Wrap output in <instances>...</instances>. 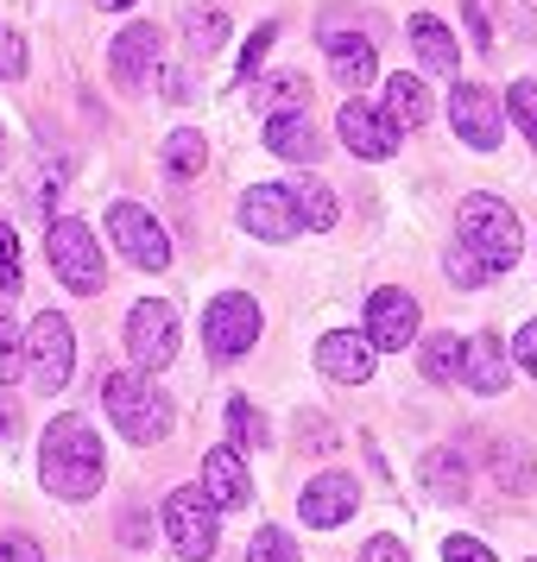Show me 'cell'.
I'll return each mask as SVG.
<instances>
[{
	"mask_svg": "<svg viewBox=\"0 0 537 562\" xmlns=\"http://www.w3.org/2000/svg\"><path fill=\"white\" fill-rule=\"evenodd\" d=\"M108 474V456H102V436L89 430L82 417H52V430L38 442V481L52 486L57 499H89Z\"/></svg>",
	"mask_w": 537,
	"mask_h": 562,
	"instance_id": "1",
	"label": "cell"
},
{
	"mask_svg": "<svg viewBox=\"0 0 537 562\" xmlns=\"http://www.w3.org/2000/svg\"><path fill=\"white\" fill-rule=\"evenodd\" d=\"M456 222H461V247L486 266V279L518 266V254H525V234H518V215H512L500 196H486V190H481V196H468Z\"/></svg>",
	"mask_w": 537,
	"mask_h": 562,
	"instance_id": "2",
	"label": "cell"
},
{
	"mask_svg": "<svg viewBox=\"0 0 537 562\" xmlns=\"http://www.w3.org/2000/svg\"><path fill=\"white\" fill-rule=\"evenodd\" d=\"M102 405L127 442H165L171 430V405L146 373H102Z\"/></svg>",
	"mask_w": 537,
	"mask_h": 562,
	"instance_id": "3",
	"label": "cell"
},
{
	"mask_svg": "<svg viewBox=\"0 0 537 562\" xmlns=\"http://www.w3.org/2000/svg\"><path fill=\"white\" fill-rule=\"evenodd\" d=\"M45 254H52V272L70 284V291H82V297L102 291V240L82 228V222H70V215L52 222V228H45Z\"/></svg>",
	"mask_w": 537,
	"mask_h": 562,
	"instance_id": "4",
	"label": "cell"
},
{
	"mask_svg": "<svg viewBox=\"0 0 537 562\" xmlns=\"http://www.w3.org/2000/svg\"><path fill=\"white\" fill-rule=\"evenodd\" d=\"M26 360H32V380L45 385V392H64V385H70V373H77V335H70V323H64L57 310L32 316Z\"/></svg>",
	"mask_w": 537,
	"mask_h": 562,
	"instance_id": "5",
	"label": "cell"
},
{
	"mask_svg": "<svg viewBox=\"0 0 537 562\" xmlns=\"http://www.w3.org/2000/svg\"><path fill=\"white\" fill-rule=\"evenodd\" d=\"M165 537L178 543L183 562H209L215 557V506L203 499V486H178V493H165Z\"/></svg>",
	"mask_w": 537,
	"mask_h": 562,
	"instance_id": "6",
	"label": "cell"
},
{
	"mask_svg": "<svg viewBox=\"0 0 537 562\" xmlns=\"http://www.w3.org/2000/svg\"><path fill=\"white\" fill-rule=\"evenodd\" d=\"M203 341H209L215 360H240L259 341V304L247 291H222V297L203 310Z\"/></svg>",
	"mask_w": 537,
	"mask_h": 562,
	"instance_id": "7",
	"label": "cell"
},
{
	"mask_svg": "<svg viewBox=\"0 0 537 562\" xmlns=\"http://www.w3.org/2000/svg\"><path fill=\"white\" fill-rule=\"evenodd\" d=\"M127 348H133V367H139V373L171 367V360H178V310L165 304V297L133 304V316H127Z\"/></svg>",
	"mask_w": 537,
	"mask_h": 562,
	"instance_id": "8",
	"label": "cell"
},
{
	"mask_svg": "<svg viewBox=\"0 0 537 562\" xmlns=\"http://www.w3.org/2000/svg\"><path fill=\"white\" fill-rule=\"evenodd\" d=\"M108 240H114L139 272H165V266H171V234L158 228L139 203H114L108 209Z\"/></svg>",
	"mask_w": 537,
	"mask_h": 562,
	"instance_id": "9",
	"label": "cell"
},
{
	"mask_svg": "<svg viewBox=\"0 0 537 562\" xmlns=\"http://www.w3.org/2000/svg\"><path fill=\"white\" fill-rule=\"evenodd\" d=\"M449 121H456V133L474 153H493L500 146V127H506V108H500V95L486 82H461L456 95H449Z\"/></svg>",
	"mask_w": 537,
	"mask_h": 562,
	"instance_id": "10",
	"label": "cell"
},
{
	"mask_svg": "<svg viewBox=\"0 0 537 562\" xmlns=\"http://www.w3.org/2000/svg\"><path fill=\"white\" fill-rule=\"evenodd\" d=\"M240 228L254 234V240H291V234L304 228L298 203H291V183H254L240 196Z\"/></svg>",
	"mask_w": 537,
	"mask_h": 562,
	"instance_id": "11",
	"label": "cell"
},
{
	"mask_svg": "<svg viewBox=\"0 0 537 562\" xmlns=\"http://www.w3.org/2000/svg\"><path fill=\"white\" fill-rule=\"evenodd\" d=\"M158 64H165L158 26H127L114 45H108V77L121 82V89H146V82L158 77Z\"/></svg>",
	"mask_w": 537,
	"mask_h": 562,
	"instance_id": "12",
	"label": "cell"
},
{
	"mask_svg": "<svg viewBox=\"0 0 537 562\" xmlns=\"http://www.w3.org/2000/svg\"><path fill=\"white\" fill-rule=\"evenodd\" d=\"M367 341H373V355H392V348H411L417 341V297L411 291H373V304H367Z\"/></svg>",
	"mask_w": 537,
	"mask_h": 562,
	"instance_id": "13",
	"label": "cell"
},
{
	"mask_svg": "<svg viewBox=\"0 0 537 562\" xmlns=\"http://www.w3.org/2000/svg\"><path fill=\"white\" fill-rule=\"evenodd\" d=\"M335 127H342V146H348L355 158H392L399 153V127L385 121L380 108H367V102H342Z\"/></svg>",
	"mask_w": 537,
	"mask_h": 562,
	"instance_id": "14",
	"label": "cell"
},
{
	"mask_svg": "<svg viewBox=\"0 0 537 562\" xmlns=\"http://www.w3.org/2000/svg\"><path fill=\"white\" fill-rule=\"evenodd\" d=\"M360 506V486L348 481V474H323V481L304 486V499H298V512H304L310 531H329V525H348Z\"/></svg>",
	"mask_w": 537,
	"mask_h": 562,
	"instance_id": "15",
	"label": "cell"
},
{
	"mask_svg": "<svg viewBox=\"0 0 537 562\" xmlns=\"http://www.w3.org/2000/svg\"><path fill=\"white\" fill-rule=\"evenodd\" d=\"M247 493H254V481H247V461L234 456L228 442L222 449H209L203 456V499L215 512H240L247 506Z\"/></svg>",
	"mask_w": 537,
	"mask_h": 562,
	"instance_id": "16",
	"label": "cell"
},
{
	"mask_svg": "<svg viewBox=\"0 0 537 562\" xmlns=\"http://www.w3.org/2000/svg\"><path fill=\"white\" fill-rule=\"evenodd\" d=\"M316 367L342 385H367L373 380V341H360L355 329H335L316 341Z\"/></svg>",
	"mask_w": 537,
	"mask_h": 562,
	"instance_id": "17",
	"label": "cell"
},
{
	"mask_svg": "<svg viewBox=\"0 0 537 562\" xmlns=\"http://www.w3.org/2000/svg\"><path fill=\"white\" fill-rule=\"evenodd\" d=\"M506 380H512V360L500 348V335H468L461 341V385L493 398V392H506Z\"/></svg>",
	"mask_w": 537,
	"mask_h": 562,
	"instance_id": "18",
	"label": "cell"
},
{
	"mask_svg": "<svg viewBox=\"0 0 537 562\" xmlns=\"http://www.w3.org/2000/svg\"><path fill=\"white\" fill-rule=\"evenodd\" d=\"M323 52H329V70H335L342 89H367L373 70H380V57H373V45H367L360 32H329V38H323Z\"/></svg>",
	"mask_w": 537,
	"mask_h": 562,
	"instance_id": "19",
	"label": "cell"
},
{
	"mask_svg": "<svg viewBox=\"0 0 537 562\" xmlns=\"http://www.w3.org/2000/svg\"><path fill=\"white\" fill-rule=\"evenodd\" d=\"M266 146L279 158H291V165H316V153H323V139H316V121L304 114H266Z\"/></svg>",
	"mask_w": 537,
	"mask_h": 562,
	"instance_id": "20",
	"label": "cell"
},
{
	"mask_svg": "<svg viewBox=\"0 0 537 562\" xmlns=\"http://www.w3.org/2000/svg\"><path fill=\"white\" fill-rule=\"evenodd\" d=\"M411 45H417V57L430 64L436 77H456V70H461L456 38H449V26H443V20H430V13H417V20H411Z\"/></svg>",
	"mask_w": 537,
	"mask_h": 562,
	"instance_id": "21",
	"label": "cell"
},
{
	"mask_svg": "<svg viewBox=\"0 0 537 562\" xmlns=\"http://www.w3.org/2000/svg\"><path fill=\"white\" fill-rule=\"evenodd\" d=\"M385 108H392V114H385V121H392V127H424V121H430V89H424V77H392L385 82Z\"/></svg>",
	"mask_w": 537,
	"mask_h": 562,
	"instance_id": "22",
	"label": "cell"
},
{
	"mask_svg": "<svg viewBox=\"0 0 537 562\" xmlns=\"http://www.w3.org/2000/svg\"><path fill=\"white\" fill-rule=\"evenodd\" d=\"M203 165H209V139L197 127H178L165 139V171H171V178H197Z\"/></svg>",
	"mask_w": 537,
	"mask_h": 562,
	"instance_id": "23",
	"label": "cell"
},
{
	"mask_svg": "<svg viewBox=\"0 0 537 562\" xmlns=\"http://www.w3.org/2000/svg\"><path fill=\"white\" fill-rule=\"evenodd\" d=\"M291 203H298V222H304V228H316V234L335 228V196H329V183H316V178L291 183Z\"/></svg>",
	"mask_w": 537,
	"mask_h": 562,
	"instance_id": "24",
	"label": "cell"
},
{
	"mask_svg": "<svg viewBox=\"0 0 537 562\" xmlns=\"http://www.w3.org/2000/svg\"><path fill=\"white\" fill-rule=\"evenodd\" d=\"M424 486H430L436 499H461V486H468V461H461V449H436V456L424 461Z\"/></svg>",
	"mask_w": 537,
	"mask_h": 562,
	"instance_id": "25",
	"label": "cell"
},
{
	"mask_svg": "<svg viewBox=\"0 0 537 562\" xmlns=\"http://www.w3.org/2000/svg\"><path fill=\"white\" fill-rule=\"evenodd\" d=\"M424 380H461V335H424Z\"/></svg>",
	"mask_w": 537,
	"mask_h": 562,
	"instance_id": "26",
	"label": "cell"
},
{
	"mask_svg": "<svg viewBox=\"0 0 537 562\" xmlns=\"http://www.w3.org/2000/svg\"><path fill=\"white\" fill-rule=\"evenodd\" d=\"M259 442H266V417H259L247 398H228V449L247 456V449H259Z\"/></svg>",
	"mask_w": 537,
	"mask_h": 562,
	"instance_id": "27",
	"label": "cell"
},
{
	"mask_svg": "<svg viewBox=\"0 0 537 562\" xmlns=\"http://www.w3.org/2000/svg\"><path fill=\"white\" fill-rule=\"evenodd\" d=\"M493 474L506 493H532V456H525V442H500L493 449Z\"/></svg>",
	"mask_w": 537,
	"mask_h": 562,
	"instance_id": "28",
	"label": "cell"
},
{
	"mask_svg": "<svg viewBox=\"0 0 537 562\" xmlns=\"http://www.w3.org/2000/svg\"><path fill=\"white\" fill-rule=\"evenodd\" d=\"M183 32H190V52L197 57H215L222 45H228V13H190Z\"/></svg>",
	"mask_w": 537,
	"mask_h": 562,
	"instance_id": "29",
	"label": "cell"
},
{
	"mask_svg": "<svg viewBox=\"0 0 537 562\" xmlns=\"http://www.w3.org/2000/svg\"><path fill=\"white\" fill-rule=\"evenodd\" d=\"M26 367V335L13 329V316L0 304V385H13V373Z\"/></svg>",
	"mask_w": 537,
	"mask_h": 562,
	"instance_id": "30",
	"label": "cell"
},
{
	"mask_svg": "<svg viewBox=\"0 0 537 562\" xmlns=\"http://www.w3.org/2000/svg\"><path fill=\"white\" fill-rule=\"evenodd\" d=\"M247 562H298V543H291L279 525H266V531H254V543H247Z\"/></svg>",
	"mask_w": 537,
	"mask_h": 562,
	"instance_id": "31",
	"label": "cell"
},
{
	"mask_svg": "<svg viewBox=\"0 0 537 562\" xmlns=\"http://www.w3.org/2000/svg\"><path fill=\"white\" fill-rule=\"evenodd\" d=\"M259 102L272 108V114H304V108H310V102H304V82H298V77H272Z\"/></svg>",
	"mask_w": 537,
	"mask_h": 562,
	"instance_id": "32",
	"label": "cell"
},
{
	"mask_svg": "<svg viewBox=\"0 0 537 562\" xmlns=\"http://www.w3.org/2000/svg\"><path fill=\"white\" fill-rule=\"evenodd\" d=\"M26 77V38L13 26H0V82H20Z\"/></svg>",
	"mask_w": 537,
	"mask_h": 562,
	"instance_id": "33",
	"label": "cell"
},
{
	"mask_svg": "<svg viewBox=\"0 0 537 562\" xmlns=\"http://www.w3.org/2000/svg\"><path fill=\"white\" fill-rule=\"evenodd\" d=\"M0 284H7V297H13V291H20V234L7 228V222H0Z\"/></svg>",
	"mask_w": 537,
	"mask_h": 562,
	"instance_id": "34",
	"label": "cell"
},
{
	"mask_svg": "<svg viewBox=\"0 0 537 562\" xmlns=\"http://www.w3.org/2000/svg\"><path fill=\"white\" fill-rule=\"evenodd\" d=\"M443 272H449V279L461 284V291H474V284L486 279V266L474 254H468V247H449V259H443Z\"/></svg>",
	"mask_w": 537,
	"mask_h": 562,
	"instance_id": "35",
	"label": "cell"
},
{
	"mask_svg": "<svg viewBox=\"0 0 537 562\" xmlns=\"http://www.w3.org/2000/svg\"><path fill=\"white\" fill-rule=\"evenodd\" d=\"M512 121L525 139H537V82H512Z\"/></svg>",
	"mask_w": 537,
	"mask_h": 562,
	"instance_id": "36",
	"label": "cell"
},
{
	"mask_svg": "<svg viewBox=\"0 0 537 562\" xmlns=\"http://www.w3.org/2000/svg\"><path fill=\"white\" fill-rule=\"evenodd\" d=\"M272 38H279V26L266 20V26H259L254 38H247V52H240V77H254V70H259V57L272 52Z\"/></svg>",
	"mask_w": 537,
	"mask_h": 562,
	"instance_id": "37",
	"label": "cell"
},
{
	"mask_svg": "<svg viewBox=\"0 0 537 562\" xmlns=\"http://www.w3.org/2000/svg\"><path fill=\"white\" fill-rule=\"evenodd\" d=\"M0 562H45V550H38L26 531H7L0 537Z\"/></svg>",
	"mask_w": 537,
	"mask_h": 562,
	"instance_id": "38",
	"label": "cell"
},
{
	"mask_svg": "<svg viewBox=\"0 0 537 562\" xmlns=\"http://www.w3.org/2000/svg\"><path fill=\"white\" fill-rule=\"evenodd\" d=\"M443 562H493V550L474 543V537H449V543H443Z\"/></svg>",
	"mask_w": 537,
	"mask_h": 562,
	"instance_id": "39",
	"label": "cell"
},
{
	"mask_svg": "<svg viewBox=\"0 0 537 562\" xmlns=\"http://www.w3.org/2000/svg\"><path fill=\"white\" fill-rule=\"evenodd\" d=\"M512 355L525 360V373H532V380H537V316H532V323H525V329H518V341H512Z\"/></svg>",
	"mask_w": 537,
	"mask_h": 562,
	"instance_id": "40",
	"label": "cell"
},
{
	"mask_svg": "<svg viewBox=\"0 0 537 562\" xmlns=\"http://www.w3.org/2000/svg\"><path fill=\"white\" fill-rule=\"evenodd\" d=\"M367 562H411V557L392 543V537H373V543H367Z\"/></svg>",
	"mask_w": 537,
	"mask_h": 562,
	"instance_id": "41",
	"label": "cell"
},
{
	"mask_svg": "<svg viewBox=\"0 0 537 562\" xmlns=\"http://www.w3.org/2000/svg\"><path fill=\"white\" fill-rule=\"evenodd\" d=\"M13 430H20V405H13L7 385H0V436H13Z\"/></svg>",
	"mask_w": 537,
	"mask_h": 562,
	"instance_id": "42",
	"label": "cell"
},
{
	"mask_svg": "<svg viewBox=\"0 0 537 562\" xmlns=\"http://www.w3.org/2000/svg\"><path fill=\"white\" fill-rule=\"evenodd\" d=\"M102 7H133V0H102Z\"/></svg>",
	"mask_w": 537,
	"mask_h": 562,
	"instance_id": "43",
	"label": "cell"
}]
</instances>
